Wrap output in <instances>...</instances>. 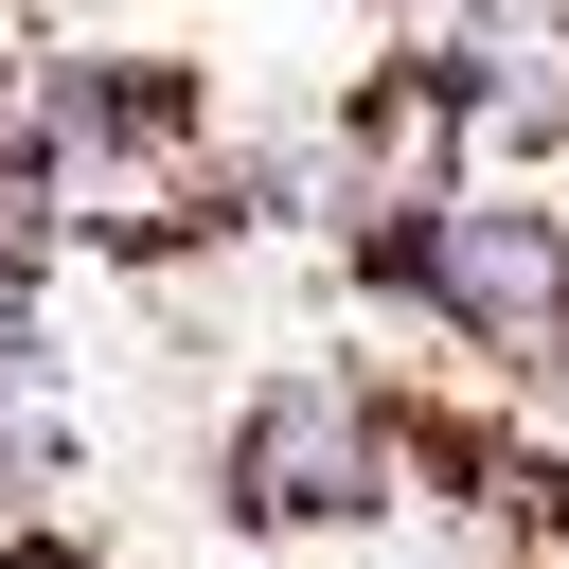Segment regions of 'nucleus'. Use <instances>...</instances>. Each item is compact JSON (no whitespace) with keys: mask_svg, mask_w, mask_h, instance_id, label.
<instances>
[{"mask_svg":"<svg viewBox=\"0 0 569 569\" xmlns=\"http://www.w3.org/2000/svg\"><path fill=\"white\" fill-rule=\"evenodd\" d=\"M373 267L427 284V320L480 338V356H551L569 338V213H533V196H427Z\"/></svg>","mask_w":569,"mask_h":569,"instance_id":"1","label":"nucleus"},{"mask_svg":"<svg viewBox=\"0 0 569 569\" xmlns=\"http://www.w3.org/2000/svg\"><path fill=\"white\" fill-rule=\"evenodd\" d=\"M373 498H391V427H373L338 373H267L249 427H231V516H267V533H338V516H373Z\"/></svg>","mask_w":569,"mask_h":569,"instance_id":"2","label":"nucleus"}]
</instances>
